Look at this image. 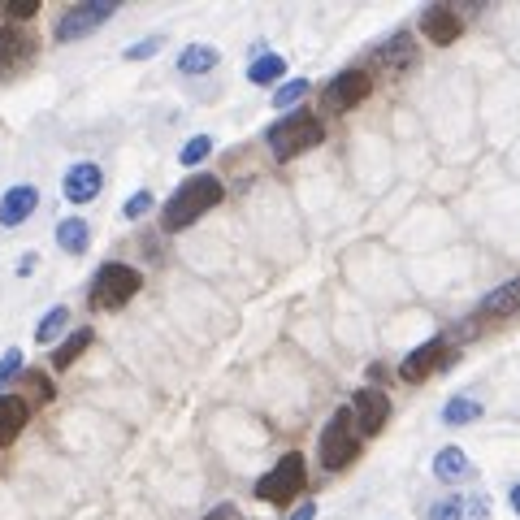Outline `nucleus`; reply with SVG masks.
<instances>
[{"label":"nucleus","mask_w":520,"mask_h":520,"mask_svg":"<svg viewBox=\"0 0 520 520\" xmlns=\"http://www.w3.org/2000/svg\"><path fill=\"white\" fill-rule=\"evenodd\" d=\"M221 195H226L221 178H213V174H191V178L165 200L161 226H165V230H187V226H195V221H200L204 213H213V208L221 204Z\"/></svg>","instance_id":"1"},{"label":"nucleus","mask_w":520,"mask_h":520,"mask_svg":"<svg viewBox=\"0 0 520 520\" xmlns=\"http://www.w3.org/2000/svg\"><path fill=\"white\" fill-rule=\"evenodd\" d=\"M321 139H325L321 117L317 113H304V109L278 117V122L265 130V143H269V152L278 156V161H295V156H304V152L317 148Z\"/></svg>","instance_id":"2"},{"label":"nucleus","mask_w":520,"mask_h":520,"mask_svg":"<svg viewBox=\"0 0 520 520\" xmlns=\"http://www.w3.org/2000/svg\"><path fill=\"white\" fill-rule=\"evenodd\" d=\"M139 291H143V273L122 265V260H109V265L96 269L87 299H91V308L96 312H117V308H126Z\"/></svg>","instance_id":"3"},{"label":"nucleus","mask_w":520,"mask_h":520,"mask_svg":"<svg viewBox=\"0 0 520 520\" xmlns=\"http://www.w3.org/2000/svg\"><path fill=\"white\" fill-rule=\"evenodd\" d=\"M360 438H364V434H360V425H356V412H351V408H338L330 421H325L321 442H317L321 464L330 468V473L347 468V464L360 455Z\"/></svg>","instance_id":"4"},{"label":"nucleus","mask_w":520,"mask_h":520,"mask_svg":"<svg viewBox=\"0 0 520 520\" xmlns=\"http://www.w3.org/2000/svg\"><path fill=\"white\" fill-rule=\"evenodd\" d=\"M304 486H308L304 455H299V451H286L282 460L273 464L269 473L256 481V499H260V503H278V507H282V503H291Z\"/></svg>","instance_id":"5"},{"label":"nucleus","mask_w":520,"mask_h":520,"mask_svg":"<svg viewBox=\"0 0 520 520\" xmlns=\"http://www.w3.org/2000/svg\"><path fill=\"white\" fill-rule=\"evenodd\" d=\"M113 13H117L113 0H87V5L65 9L61 18H57V39H61V44H74V39H87L91 31H100L104 22H113Z\"/></svg>","instance_id":"6"},{"label":"nucleus","mask_w":520,"mask_h":520,"mask_svg":"<svg viewBox=\"0 0 520 520\" xmlns=\"http://www.w3.org/2000/svg\"><path fill=\"white\" fill-rule=\"evenodd\" d=\"M369 91H373V78L369 74H364V70H343V74H334L330 83H325L321 104L330 113H351L364 96H369Z\"/></svg>","instance_id":"7"},{"label":"nucleus","mask_w":520,"mask_h":520,"mask_svg":"<svg viewBox=\"0 0 520 520\" xmlns=\"http://www.w3.org/2000/svg\"><path fill=\"white\" fill-rule=\"evenodd\" d=\"M351 412H356V425H360L364 438L382 434L386 421H390V399H386V390H377V386L356 390V395H351Z\"/></svg>","instance_id":"8"},{"label":"nucleus","mask_w":520,"mask_h":520,"mask_svg":"<svg viewBox=\"0 0 520 520\" xmlns=\"http://www.w3.org/2000/svg\"><path fill=\"white\" fill-rule=\"evenodd\" d=\"M35 57V39L22 26H0V78H13Z\"/></svg>","instance_id":"9"},{"label":"nucleus","mask_w":520,"mask_h":520,"mask_svg":"<svg viewBox=\"0 0 520 520\" xmlns=\"http://www.w3.org/2000/svg\"><path fill=\"white\" fill-rule=\"evenodd\" d=\"M100 187H104V174L96 161H78L65 169V178H61V191L70 204H91L100 195Z\"/></svg>","instance_id":"10"},{"label":"nucleus","mask_w":520,"mask_h":520,"mask_svg":"<svg viewBox=\"0 0 520 520\" xmlns=\"http://www.w3.org/2000/svg\"><path fill=\"white\" fill-rule=\"evenodd\" d=\"M421 35L434 39L438 48H447V44H455V39L464 35V18L451 5H429L421 13Z\"/></svg>","instance_id":"11"},{"label":"nucleus","mask_w":520,"mask_h":520,"mask_svg":"<svg viewBox=\"0 0 520 520\" xmlns=\"http://www.w3.org/2000/svg\"><path fill=\"white\" fill-rule=\"evenodd\" d=\"M39 208V191L31 182H22V187H9L0 195V226L5 230H18L22 221H31V213Z\"/></svg>","instance_id":"12"},{"label":"nucleus","mask_w":520,"mask_h":520,"mask_svg":"<svg viewBox=\"0 0 520 520\" xmlns=\"http://www.w3.org/2000/svg\"><path fill=\"white\" fill-rule=\"evenodd\" d=\"M442 351H447V343H442V338H429V343L408 351V360L399 364V377H403V382H425V377L442 364Z\"/></svg>","instance_id":"13"},{"label":"nucleus","mask_w":520,"mask_h":520,"mask_svg":"<svg viewBox=\"0 0 520 520\" xmlns=\"http://www.w3.org/2000/svg\"><path fill=\"white\" fill-rule=\"evenodd\" d=\"M26 421H31V403L22 395H0V447H9L26 429Z\"/></svg>","instance_id":"14"},{"label":"nucleus","mask_w":520,"mask_h":520,"mask_svg":"<svg viewBox=\"0 0 520 520\" xmlns=\"http://www.w3.org/2000/svg\"><path fill=\"white\" fill-rule=\"evenodd\" d=\"M412 61H416V44L408 35H390L382 48H373V65H382V70H390V74L408 70Z\"/></svg>","instance_id":"15"},{"label":"nucleus","mask_w":520,"mask_h":520,"mask_svg":"<svg viewBox=\"0 0 520 520\" xmlns=\"http://www.w3.org/2000/svg\"><path fill=\"white\" fill-rule=\"evenodd\" d=\"M477 312H481V317H512V312H520V278L503 282L499 291H490L477 304Z\"/></svg>","instance_id":"16"},{"label":"nucleus","mask_w":520,"mask_h":520,"mask_svg":"<svg viewBox=\"0 0 520 520\" xmlns=\"http://www.w3.org/2000/svg\"><path fill=\"white\" fill-rule=\"evenodd\" d=\"M57 247H61V252H70V256H83L87 247H91V226H87L83 217L57 221Z\"/></svg>","instance_id":"17"},{"label":"nucleus","mask_w":520,"mask_h":520,"mask_svg":"<svg viewBox=\"0 0 520 520\" xmlns=\"http://www.w3.org/2000/svg\"><path fill=\"white\" fill-rule=\"evenodd\" d=\"M217 61H221V52L213 44H191V48H182V57H178V74H213L217 70Z\"/></svg>","instance_id":"18"},{"label":"nucleus","mask_w":520,"mask_h":520,"mask_svg":"<svg viewBox=\"0 0 520 520\" xmlns=\"http://www.w3.org/2000/svg\"><path fill=\"white\" fill-rule=\"evenodd\" d=\"M282 74H286V57H278V52H260V57L247 65V83H256V87H269V83L282 87Z\"/></svg>","instance_id":"19"},{"label":"nucleus","mask_w":520,"mask_h":520,"mask_svg":"<svg viewBox=\"0 0 520 520\" xmlns=\"http://www.w3.org/2000/svg\"><path fill=\"white\" fill-rule=\"evenodd\" d=\"M468 473H473V464H468V455L460 447H442L434 455V477L438 481H464Z\"/></svg>","instance_id":"20"},{"label":"nucleus","mask_w":520,"mask_h":520,"mask_svg":"<svg viewBox=\"0 0 520 520\" xmlns=\"http://www.w3.org/2000/svg\"><path fill=\"white\" fill-rule=\"evenodd\" d=\"M473 421H481V399L455 395L442 403V425H473Z\"/></svg>","instance_id":"21"},{"label":"nucleus","mask_w":520,"mask_h":520,"mask_svg":"<svg viewBox=\"0 0 520 520\" xmlns=\"http://www.w3.org/2000/svg\"><path fill=\"white\" fill-rule=\"evenodd\" d=\"M91 338H96V334H91L87 330V325H83V330H74L70 338H65V343L57 347V356H52V369H70V364L78 360V356H83V351L91 347Z\"/></svg>","instance_id":"22"},{"label":"nucleus","mask_w":520,"mask_h":520,"mask_svg":"<svg viewBox=\"0 0 520 520\" xmlns=\"http://www.w3.org/2000/svg\"><path fill=\"white\" fill-rule=\"evenodd\" d=\"M65 325H70V308H48L44 312V321L35 325V343H57V334L65 330Z\"/></svg>","instance_id":"23"},{"label":"nucleus","mask_w":520,"mask_h":520,"mask_svg":"<svg viewBox=\"0 0 520 520\" xmlns=\"http://www.w3.org/2000/svg\"><path fill=\"white\" fill-rule=\"evenodd\" d=\"M308 91H312L308 78H291V83H282L278 91H273V109H291V113H295V104L304 100Z\"/></svg>","instance_id":"24"},{"label":"nucleus","mask_w":520,"mask_h":520,"mask_svg":"<svg viewBox=\"0 0 520 520\" xmlns=\"http://www.w3.org/2000/svg\"><path fill=\"white\" fill-rule=\"evenodd\" d=\"M208 152H213V135H191L187 148L178 152V161H182V165H200Z\"/></svg>","instance_id":"25"},{"label":"nucleus","mask_w":520,"mask_h":520,"mask_svg":"<svg viewBox=\"0 0 520 520\" xmlns=\"http://www.w3.org/2000/svg\"><path fill=\"white\" fill-rule=\"evenodd\" d=\"M425 520H464V499H455V494H447V499H438L434 507H429Z\"/></svg>","instance_id":"26"},{"label":"nucleus","mask_w":520,"mask_h":520,"mask_svg":"<svg viewBox=\"0 0 520 520\" xmlns=\"http://www.w3.org/2000/svg\"><path fill=\"white\" fill-rule=\"evenodd\" d=\"M152 204H156L152 191H135V195H130V200L122 204V217H126V221H139L143 213H152Z\"/></svg>","instance_id":"27"},{"label":"nucleus","mask_w":520,"mask_h":520,"mask_svg":"<svg viewBox=\"0 0 520 520\" xmlns=\"http://www.w3.org/2000/svg\"><path fill=\"white\" fill-rule=\"evenodd\" d=\"M18 373H22V351H18V347H9V351H5V360H0V390H5Z\"/></svg>","instance_id":"28"},{"label":"nucleus","mask_w":520,"mask_h":520,"mask_svg":"<svg viewBox=\"0 0 520 520\" xmlns=\"http://www.w3.org/2000/svg\"><path fill=\"white\" fill-rule=\"evenodd\" d=\"M161 48H165V39L152 35V39H143V44H130V48H126V61H148V57H156Z\"/></svg>","instance_id":"29"},{"label":"nucleus","mask_w":520,"mask_h":520,"mask_svg":"<svg viewBox=\"0 0 520 520\" xmlns=\"http://www.w3.org/2000/svg\"><path fill=\"white\" fill-rule=\"evenodd\" d=\"M35 9H39V0H9V5H5L9 18H31Z\"/></svg>","instance_id":"30"},{"label":"nucleus","mask_w":520,"mask_h":520,"mask_svg":"<svg viewBox=\"0 0 520 520\" xmlns=\"http://www.w3.org/2000/svg\"><path fill=\"white\" fill-rule=\"evenodd\" d=\"M204 520H239V512H234L230 503H221V507H213V512H208Z\"/></svg>","instance_id":"31"},{"label":"nucleus","mask_w":520,"mask_h":520,"mask_svg":"<svg viewBox=\"0 0 520 520\" xmlns=\"http://www.w3.org/2000/svg\"><path fill=\"white\" fill-rule=\"evenodd\" d=\"M291 520H317V503H304V507H295Z\"/></svg>","instance_id":"32"},{"label":"nucleus","mask_w":520,"mask_h":520,"mask_svg":"<svg viewBox=\"0 0 520 520\" xmlns=\"http://www.w3.org/2000/svg\"><path fill=\"white\" fill-rule=\"evenodd\" d=\"M507 503H512V512L520 516V481H516V486H512V490H507Z\"/></svg>","instance_id":"33"},{"label":"nucleus","mask_w":520,"mask_h":520,"mask_svg":"<svg viewBox=\"0 0 520 520\" xmlns=\"http://www.w3.org/2000/svg\"><path fill=\"white\" fill-rule=\"evenodd\" d=\"M31 269H35V256H22V260H18V273L26 278V273H31Z\"/></svg>","instance_id":"34"}]
</instances>
